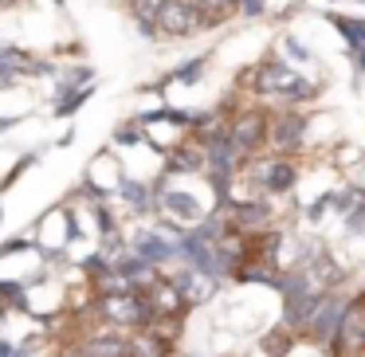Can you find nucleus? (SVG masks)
<instances>
[{
	"label": "nucleus",
	"instance_id": "obj_29",
	"mask_svg": "<svg viewBox=\"0 0 365 357\" xmlns=\"http://www.w3.org/2000/svg\"><path fill=\"white\" fill-rule=\"evenodd\" d=\"M365 161V153L357 150L354 142H341V145H334V165L338 169H354V165H361Z\"/></svg>",
	"mask_w": 365,
	"mask_h": 357
},
{
	"label": "nucleus",
	"instance_id": "obj_38",
	"mask_svg": "<svg viewBox=\"0 0 365 357\" xmlns=\"http://www.w3.org/2000/svg\"><path fill=\"white\" fill-rule=\"evenodd\" d=\"M67 357H87V353H83V349H71V353H67Z\"/></svg>",
	"mask_w": 365,
	"mask_h": 357
},
{
	"label": "nucleus",
	"instance_id": "obj_24",
	"mask_svg": "<svg viewBox=\"0 0 365 357\" xmlns=\"http://www.w3.org/2000/svg\"><path fill=\"white\" fill-rule=\"evenodd\" d=\"M197 9H200L205 32H212V28H224L232 16H236V0H197Z\"/></svg>",
	"mask_w": 365,
	"mask_h": 357
},
{
	"label": "nucleus",
	"instance_id": "obj_14",
	"mask_svg": "<svg viewBox=\"0 0 365 357\" xmlns=\"http://www.w3.org/2000/svg\"><path fill=\"white\" fill-rule=\"evenodd\" d=\"M299 271L307 275V283H310L314 294H326V291H334V286H346V267H341L330 252H322L318 259H310L307 267H299Z\"/></svg>",
	"mask_w": 365,
	"mask_h": 357
},
{
	"label": "nucleus",
	"instance_id": "obj_11",
	"mask_svg": "<svg viewBox=\"0 0 365 357\" xmlns=\"http://www.w3.org/2000/svg\"><path fill=\"white\" fill-rule=\"evenodd\" d=\"M126 244H130V252L142 255L153 267H165V263L177 259V239H169L165 232H158V228H138Z\"/></svg>",
	"mask_w": 365,
	"mask_h": 357
},
{
	"label": "nucleus",
	"instance_id": "obj_16",
	"mask_svg": "<svg viewBox=\"0 0 365 357\" xmlns=\"http://www.w3.org/2000/svg\"><path fill=\"white\" fill-rule=\"evenodd\" d=\"M114 197H118L134 216H150V212H158V189H153V181L122 177V185H118V192H114Z\"/></svg>",
	"mask_w": 365,
	"mask_h": 357
},
{
	"label": "nucleus",
	"instance_id": "obj_41",
	"mask_svg": "<svg viewBox=\"0 0 365 357\" xmlns=\"http://www.w3.org/2000/svg\"><path fill=\"white\" fill-rule=\"evenodd\" d=\"M0 48H4V43H0Z\"/></svg>",
	"mask_w": 365,
	"mask_h": 357
},
{
	"label": "nucleus",
	"instance_id": "obj_9",
	"mask_svg": "<svg viewBox=\"0 0 365 357\" xmlns=\"http://www.w3.org/2000/svg\"><path fill=\"white\" fill-rule=\"evenodd\" d=\"M197 32H205L197 0H165L158 16V40H189Z\"/></svg>",
	"mask_w": 365,
	"mask_h": 357
},
{
	"label": "nucleus",
	"instance_id": "obj_15",
	"mask_svg": "<svg viewBox=\"0 0 365 357\" xmlns=\"http://www.w3.org/2000/svg\"><path fill=\"white\" fill-rule=\"evenodd\" d=\"M169 279H173V283H177V291L185 294V302H189V310H192V306H205V302L216 294V286H220V279H212V275H200V271H192V267H181V271H173Z\"/></svg>",
	"mask_w": 365,
	"mask_h": 357
},
{
	"label": "nucleus",
	"instance_id": "obj_40",
	"mask_svg": "<svg viewBox=\"0 0 365 357\" xmlns=\"http://www.w3.org/2000/svg\"><path fill=\"white\" fill-rule=\"evenodd\" d=\"M51 4H59V9H63V0H51Z\"/></svg>",
	"mask_w": 365,
	"mask_h": 357
},
{
	"label": "nucleus",
	"instance_id": "obj_28",
	"mask_svg": "<svg viewBox=\"0 0 365 357\" xmlns=\"http://www.w3.org/2000/svg\"><path fill=\"white\" fill-rule=\"evenodd\" d=\"M36 165H40V153H20V157L12 161V169H9V173L0 177V197H4V192H12V189H16V181H20V177H24V173H28V169H36Z\"/></svg>",
	"mask_w": 365,
	"mask_h": 357
},
{
	"label": "nucleus",
	"instance_id": "obj_36",
	"mask_svg": "<svg viewBox=\"0 0 365 357\" xmlns=\"http://www.w3.org/2000/svg\"><path fill=\"white\" fill-rule=\"evenodd\" d=\"M349 185H357V192H361V200H365V161L357 165V173H354V181Z\"/></svg>",
	"mask_w": 365,
	"mask_h": 357
},
{
	"label": "nucleus",
	"instance_id": "obj_1",
	"mask_svg": "<svg viewBox=\"0 0 365 357\" xmlns=\"http://www.w3.org/2000/svg\"><path fill=\"white\" fill-rule=\"evenodd\" d=\"M240 177L252 185L255 197H287V192H294V185L302 181V169H299L294 157L263 150V153H255V157L247 161Z\"/></svg>",
	"mask_w": 365,
	"mask_h": 357
},
{
	"label": "nucleus",
	"instance_id": "obj_4",
	"mask_svg": "<svg viewBox=\"0 0 365 357\" xmlns=\"http://www.w3.org/2000/svg\"><path fill=\"white\" fill-rule=\"evenodd\" d=\"M267 126H271V110L263 103H247V106H236L228 118V138L236 145V153L244 161H252L255 153L267 150Z\"/></svg>",
	"mask_w": 365,
	"mask_h": 357
},
{
	"label": "nucleus",
	"instance_id": "obj_6",
	"mask_svg": "<svg viewBox=\"0 0 365 357\" xmlns=\"http://www.w3.org/2000/svg\"><path fill=\"white\" fill-rule=\"evenodd\" d=\"M361 333H365V286L361 291H349L341 330L334 333V341L326 346V357H365Z\"/></svg>",
	"mask_w": 365,
	"mask_h": 357
},
{
	"label": "nucleus",
	"instance_id": "obj_26",
	"mask_svg": "<svg viewBox=\"0 0 365 357\" xmlns=\"http://www.w3.org/2000/svg\"><path fill=\"white\" fill-rule=\"evenodd\" d=\"M110 145H114V150H134V145H145V126L138 118L118 122L114 134H110Z\"/></svg>",
	"mask_w": 365,
	"mask_h": 357
},
{
	"label": "nucleus",
	"instance_id": "obj_5",
	"mask_svg": "<svg viewBox=\"0 0 365 357\" xmlns=\"http://www.w3.org/2000/svg\"><path fill=\"white\" fill-rule=\"evenodd\" d=\"M310 138V118L307 110H294V106H279L271 110V126H267V150L283 153V157H299L307 150Z\"/></svg>",
	"mask_w": 365,
	"mask_h": 357
},
{
	"label": "nucleus",
	"instance_id": "obj_30",
	"mask_svg": "<svg viewBox=\"0 0 365 357\" xmlns=\"http://www.w3.org/2000/svg\"><path fill=\"white\" fill-rule=\"evenodd\" d=\"M279 43H283V56L291 59V63H314V51H310L307 43H299L294 36H283Z\"/></svg>",
	"mask_w": 365,
	"mask_h": 357
},
{
	"label": "nucleus",
	"instance_id": "obj_18",
	"mask_svg": "<svg viewBox=\"0 0 365 357\" xmlns=\"http://www.w3.org/2000/svg\"><path fill=\"white\" fill-rule=\"evenodd\" d=\"M318 299H322V294H294V299H283V326L287 330L307 338V326H310V314H314Z\"/></svg>",
	"mask_w": 365,
	"mask_h": 357
},
{
	"label": "nucleus",
	"instance_id": "obj_3",
	"mask_svg": "<svg viewBox=\"0 0 365 357\" xmlns=\"http://www.w3.org/2000/svg\"><path fill=\"white\" fill-rule=\"evenodd\" d=\"M299 67L291 63L287 56H279V51H271V56H263L259 63H252L244 75H240V87L247 90L252 98H283L287 90L294 87V79H299Z\"/></svg>",
	"mask_w": 365,
	"mask_h": 357
},
{
	"label": "nucleus",
	"instance_id": "obj_20",
	"mask_svg": "<svg viewBox=\"0 0 365 357\" xmlns=\"http://www.w3.org/2000/svg\"><path fill=\"white\" fill-rule=\"evenodd\" d=\"M205 71H208V56H192V59H185L181 67H173L169 75H161L158 90H165V87H192V83L205 79Z\"/></svg>",
	"mask_w": 365,
	"mask_h": 357
},
{
	"label": "nucleus",
	"instance_id": "obj_8",
	"mask_svg": "<svg viewBox=\"0 0 365 357\" xmlns=\"http://www.w3.org/2000/svg\"><path fill=\"white\" fill-rule=\"evenodd\" d=\"M153 189H158V212L169 216V220H177V224H185V228L208 216V208L200 205L192 192H185L181 185H173L169 177H158V181H153Z\"/></svg>",
	"mask_w": 365,
	"mask_h": 357
},
{
	"label": "nucleus",
	"instance_id": "obj_32",
	"mask_svg": "<svg viewBox=\"0 0 365 357\" xmlns=\"http://www.w3.org/2000/svg\"><path fill=\"white\" fill-rule=\"evenodd\" d=\"M326 212H330V205H326V197L318 192V197L310 200L307 208H302V220H307V224H322V220H326Z\"/></svg>",
	"mask_w": 365,
	"mask_h": 357
},
{
	"label": "nucleus",
	"instance_id": "obj_12",
	"mask_svg": "<svg viewBox=\"0 0 365 357\" xmlns=\"http://www.w3.org/2000/svg\"><path fill=\"white\" fill-rule=\"evenodd\" d=\"M145 299H150V306L158 318H185L189 314V302H185V294L177 291V283L169 275L153 279V283L145 286Z\"/></svg>",
	"mask_w": 365,
	"mask_h": 357
},
{
	"label": "nucleus",
	"instance_id": "obj_19",
	"mask_svg": "<svg viewBox=\"0 0 365 357\" xmlns=\"http://www.w3.org/2000/svg\"><path fill=\"white\" fill-rule=\"evenodd\" d=\"M165 9V0H126V12L134 20L142 40H158V16Z\"/></svg>",
	"mask_w": 365,
	"mask_h": 357
},
{
	"label": "nucleus",
	"instance_id": "obj_21",
	"mask_svg": "<svg viewBox=\"0 0 365 357\" xmlns=\"http://www.w3.org/2000/svg\"><path fill=\"white\" fill-rule=\"evenodd\" d=\"M91 83H95V67L91 63H67V67H59V75H56V98L71 95V90H79V87H91Z\"/></svg>",
	"mask_w": 365,
	"mask_h": 357
},
{
	"label": "nucleus",
	"instance_id": "obj_39",
	"mask_svg": "<svg viewBox=\"0 0 365 357\" xmlns=\"http://www.w3.org/2000/svg\"><path fill=\"white\" fill-rule=\"evenodd\" d=\"M0 9H12V0H0Z\"/></svg>",
	"mask_w": 365,
	"mask_h": 357
},
{
	"label": "nucleus",
	"instance_id": "obj_25",
	"mask_svg": "<svg viewBox=\"0 0 365 357\" xmlns=\"http://www.w3.org/2000/svg\"><path fill=\"white\" fill-rule=\"evenodd\" d=\"M326 205H330L334 216H349L357 205H361V192H357V185H334V189L322 192Z\"/></svg>",
	"mask_w": 365,
	"mask_h": 357
},
{
	"label": "nucleus",
	"instance_id": "obj_13",
	"mask_svg": "<svg viewBox=\"0 0 365 357\" xmlns=\"http://www.w3.org/2000/svg\"><path fill=\"white\" fill-rule=\"evenodd\" d=\"M75 349H83L87 357H134V341H130L126 330H98V333H87Z\"/></svg>",
	"mask_w": 365,
	"mask_h": 357
},
{
	"label": "nucleus",
	"instance_id": "obj_2",
	"mask_svg": "<svg viewBox=\"0 0 365 357\" xmlns=\"http://www.w3.org/2000/svg\"><path fill=\"white\" fill-rule=\"evenodd\" d=\"M95 314L103 326L110 330H145V326L158 322L145 291H126V294H95Z\"/></svg>",
	"mask_w": 365,
	"mask_h": 357
},
{
	"label": "nucleus",
	"instance_id": "obj_10",
	"mask_svg": "<svg viewBox=\"0 0 365 357\" xmlns=\"http://www.w3.org/2000/svg\"><path fill=\"white\" fill-rule=\"evenodd\" d=\"M161 177H197L205 173V153H200V145L192 142V138H181V142H173L165 153H161Z\"/></svg>",
	"mask_w": 365,
	"mask_h": 357
},
{
	"label": "nucleus",
	"instance_id": "obj_35",
	"mask_svg": "<svg viewBox=\"0 0 365 357\" xmlns=\"http://www.w3.org/2000/svg\"><path fill=\"white\" fill-rule=\"evenodd\" d=\"M20 122H28V114H9V118H0V134L12 130V126H20Z\"/></svg>",
	"mask_w": 365,
	"mask_h": 357
},
{
	"label": "nucleus",
	"instance_id": "obj_7",
	"mask_svg": "<svg viewBox=\"0 0 365 357\" xmlns=\"http://www.w3.org/2000/svg\"><path fill=\"white\" fill-rule=\"evenodd\" d=\"M346 299H349V291H341V286L326 291L322 299H318L314 314H310V326H307V338L302 341H310V346H318V349L330 346L334 333L341 330V318H346Z\"/></svg>",
	"mask_w": 365,
	"mask_h": 357
},
{
	"label": "nucleus",
	"instance_id": "obj_22",
	"mask_svg": "<svg viewBox=\"0 0 365 357\" xmlns=\"http://www.w3.org/2000/svg\"><path fill=\"white\" fill-rule=\"evenodd\" d=\"M322 90H326L322 79H307V75H299V79H294V87L287 90L279 103H283V106H294V110H302V106L318 103V98H322Z\"/></svg>",
	"mask_w": 365,
	"mask_h": 357
},
{
	"label": "nucleus",
	"instance_id": "obj_34",
	"mask_svg": "<svg viewBox=\"0 0 365 357\" xmlns=\"http://www.w3.org/2000/svg\"><path fill=\"white\" fill-rule=\"evenodd\" d=\"M346 59L354 63V71H357V75H365V51H346Z\"/></svg>",
	"mask_w": 365,
	"mask_h": 357
},
{
	"label": "nucleus",
	"instance_id": "obj_23",
	"mask_svg": "<svg viewBox=\"0 0 365 357\" xmlns=\"http://www.w3.org/2000/svg\"><path fill=\"white\" fill-rule=\"evenodd\" d=\"M294 346H299V333H294V330H287L283 322H279V326H271V330L259 338V353H263V357H287Z\"/></svg>",
	"mask_w": 365,
	"mask_h": 357
},
{
	"label": "nucleus",
	"instance_id": "obj_31",
	"mask_svg": "<svg viewBox=\"0 0 365 357\" xmlns=\"http://www.w3.org/2000/svg\"><path fill=\"white\" fill-rule=\"evenodd\" d=\"M271 12V0H236V16L240 20H263Z\"/></svg>",
	"mask_w": 365,
	"mask_h": 357
},
{
	"label": "nucleus",
	"instance_id": "obj_33",
	"mask_svg": "<svg viewBox=\"0 0 365 357\" xmlns=\"http://www.w3.org/2000/svg\"><path fill=\"white\" fill-rule=\"evenodd\" d=\"M12 87H20V75H12V67L0 59V90H12Z\"/></svg>",
	"mask_w": 365,
	"mask_h": 357
},
{
	"label": "nucleus",
	"instance_id": "obj_17",
	"mask_svg": "<svg viewBox=\"0 0 365 357\" xmlns=\"http://www.w3.org/2000/svg\"><path fill=\"white\" fill-rule=\"evenodd\" d=\"M318 16L334 28V32L346 40V51H365V20L361 16H349V12H334V9H322Z\"/></svg>",
	"mask_w": 365,
	"mask_h": 357
},
{
	"label": "nucleus",
	"instance_id": "obj_27",
	"mask_svg": "<svg viewBox=\"0 0 365 357\" xmlns=\"http://www.w3.org/2000/svg\"><path fill=\"white\" fill-rule=\"evenodd\" d=\"M91 95H95V83L71 90V95H63V98H56V103H51V114H56V118H71V114H79L83 106L91 103Z\"/></svg>",
	"mask_w": 365,
	"mask_h": 357
},
{
	"label": "nucleus",
	"instance_id": "obj_37",
	"mask_svg": "<svg viewBox=\"0 0 365 357\" xmlns=\"http://www.w3.org/2000/svg\"><path fill=\"white\" fill-rule=\"evenodd\" d=\"M71 142H75V130H67V134H59V142H56V145H59V150H67Z\"/></svg>",
	"mask_w": 365,
	"mask_h": 357
}]
</instances>
